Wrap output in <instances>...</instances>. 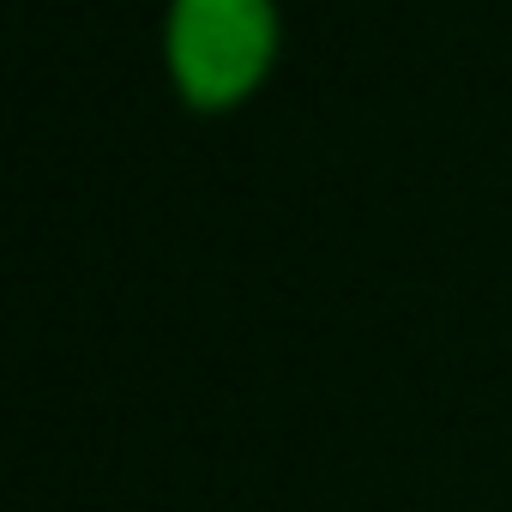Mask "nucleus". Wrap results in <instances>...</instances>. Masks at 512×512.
I'll use <instances>...</instances> for the list:
<instances>
[{"label":"nucleus","instance_id":"nucleus-1","mask_svg":"<svg viewBox=\"0 0 512 512\" xmlns=\"http://www.w3.org/2000/svg\"><path fill=\"white\" fill-rule=\"evenodd\" d=\"M284 61L278 0H169L163 7V79L181 109L229 115L253 103Z\"/></svg>","mask_w":512,"mask_h":512}]
</instances>
